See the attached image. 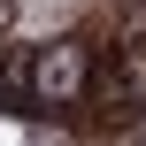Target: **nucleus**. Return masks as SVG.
Masks as SVG:
<instances>
[{
    "mask_svg": "<svg viewBox=\"0 0 146 146\" xmlns=\"http://www.w3.org/2000/svg\"><path fill=\"white\" fill-rule=\"evenodd\" d=\"M92 38H54L23 62V108H77L92 85Z\"/></svg>",
    "mask_w": 146,
    "mask_h": 146,
    "instance_id": "1",
    "label": "nucleus"
},
{
    "mask_svg": "<svg viewBox=\"0 0 146 146\" xmlns=\"http://www.w3.org/2000/svg\"><path fill=\"white\" fill-rule=\"evenodd\" d=\"M8 31H15V0H0V38H8Z\"/></svg>",
    "mask_w": 146,
    "mask_h": 146,
    "instance_id": "2",
    "label": "nucleus"
}]
</instances>
